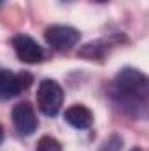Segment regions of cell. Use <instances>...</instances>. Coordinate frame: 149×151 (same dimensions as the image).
<instances>
[{"instance_id":"cell-11","label":"cell","mask_w":149,"mask_h":151,"mask_svg":"<svg viewBox=\"0 0 149 151\" xmlns=\"http://www.w3.org/2000/svg\"><path fill=\"white\" fill-rule=\"evenodd\" d=\"M132 151H142V150H140V148H133Z\"/></svg>"},{"instance_id":"cell-13","label":"cell","mask_w":149,"mask_h":151,"mask_svg":"<svg viewBox=\"0 0 149 151\" xmlns=\"http://www.w3.org/2000/svg\"><path fill=\"white\" fill-rule=\"evenodd\" d=\"M0 2H4V0H0Z\"/></svg>"},{"instance_id":"cell-8","label":"cell","mask_w":149,"mask_h":151,"mask_svg":"<svg viewBox=\"0 0 149 151\" xmlns=\"http://www.w3.org/2000/svg\"><path fill=\"white\" fill-rule=\"evenodd\" d=\"M37 151H62V144L51 137V135H44L39 139V144H37Z\"/></svg>"},{"instance_id":"cell-12","label":"cell","mask_w":149,"mask_h":151,"mask_svg":"<svg viewBox=\"0 0 149 151\" xmlns=\"http://www.w3.org/2000/svg\"><path fill=\"white\" fill-rule=\"evenodd\" d=\"M95 2H100V4H102V2H107V0H95Z\"/></svg>"},{"instance_id":"cell-4","label":"cell","mask_w":149,"mask_h":151,"mask_svg":"<svg viewBox=\"0 0 149 151\" xmlns=\"http://www.w3.org/2000/svg\"><path fill=\"white\" fill-rule=\"evenodd\" d=\"M32 84V74L19 72L14 74L11 70H0V99L9 100L16 97L19 91L27 90Z\"/></svg>"},{"instance_id":"cell-2","label":"cell","mask_w":149,"mask_h":151,"mask_svg":"<svg viewBox=\"0 0 149 151\" xmlns=\"http://www.w3.org/2000/svg\"><path fill=\"white\" fill-rule=\"evenodd\" d=\"M63 104V90L54 79H44L37 88V106L46 116H56Z\"/></svg>"},{"instance_id":"cell-7","label":"cell","mask_w":149,"mask_h":151,"mask_svg":"<svg viewBox=\"0 0 149 151\" xmlns=\"http://www.w3.org/2000/svg\"><path fill=\"white\" fill-rule=\"evenodd\" d=\"M65 121L69 125H72L74 128L79 130H84V128H90L91 123H93V113L84 107V106H72L65 111Z\"/></svg>"},{"instance_id":"cell-9","label":"cell","mask_w":149,"mask_h":151,"mask_svg":"<svg viewBox=\"0 0 149 151\" xmlns=\"http://www.w3.org/2000/svg\"><path fill=\"white\" fill-rule=\"evenodd\" d=\"M123 148V139L117 134H112L111 137L100 146V151H121Z\"/></svg>"},{"instance_id":"cell-5","label":"cell","mask_w":149,"mask_h":151,"mask_svg":"<svg viewBox=\"0 0 149 151\" xmlns=\"http://www.w3.org/2000/svg\"><path fill=\"white\" fill-rule=\"evenodd\" d=\"M12 47L16 51V56L25 63H40L44 60V49L37 44V40H34L27 34L14 35Z\"/></svg>"},{"instance_id":"cell-3","label":"cell","mask_w":149,"mask_h":151,"mask_svg":"<svg viewBox=\"0 0 149 151\" xmlns=\"http://www.w3.org/2000/svg\"><path fill=\"white\" fill-rule=\"evenodd\" d=\"M46 40L51 47L58 49V51H67L70 47H74L75 44L79 42L81 34L79 30H75L72 27H65V25H53L47 27L46 32Z\"/></svg>"},{"instance_id":"cell-1","label":"cell","mask_w":149,"mask_h":151,"mask_svg":"<svg viewBox=\"0 0 149 151\" xmlns=\"http://www.w3.org/2000/svg\"><path fill=\"white\" fill-rule=\"evenodd\" d=\"M116 88L121 97V104H139L146 107L149 93V83L146 74H142L137 69H123L116 77Z\"/></svg>"},{"instance_id":"cell-10","label":"cell","mask_w":149,"mask_h":151,"mask_svg":"<svg viewBox=\"0 0 149 151\" xmlns=\"http://www.w3.org/2000/svg\"><path fill=\"white\" fill-rule=\"evenodd\" d=\"M2 141H4V128H2V125H0V144H2Z\"/></svg>"},{"instance_id":"cell-6","label":"cell","mask_w":149,"mask_h":151,"mask_svg":"<svg viewBox=\"0 0 149 151\" xmlns=\"http://www.w3.org/2000/svg\"><path fill=\"white\" fill-rule=\"evenodd\" d=\"M12 123L21 135H30L37 130V116L30 102H19L12 109Z\"/></svg>"}]
</instances>
